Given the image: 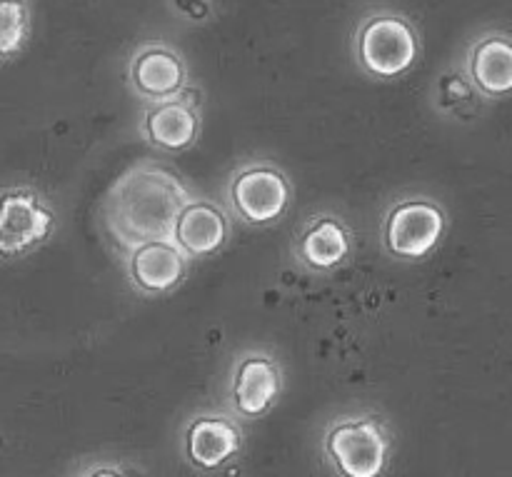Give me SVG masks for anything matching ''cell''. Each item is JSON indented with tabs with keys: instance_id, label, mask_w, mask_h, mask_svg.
<instances>
[{
	"instance_id": "52a82bcc",
	"label": "cell",
	"mask_w": 512,
	"mask_h": 477,
	"mask_svg": "<svg viewBox=\"0 0 512 477\" xmlns=\"http://www.w3.org/2000/svg\"><path fill=\"white\" fill-rule=\"evenodd\" d=\"M285 370L278 355L265 348H248L233 355L225 373L223 408L240 423H260L280 405Z\"/></svg>"
},
{
	"instance_id": "9a60e30c",
	"label": "cell",
	"mask_w": 512,
	"mask_h": 477,
	"mask_svg": "<svg viewBox=\"0 0 512 477\" xmlns=\"http://www.w3.org/2000/svg\"><path fill=\"white\" fill-rule=\"evenodd\" d=\"M480 95L468 83L460 68H448L438 75L433 85V110L440 118L455 120V123H468L478 115Z\"/></svg>"
},
{
	"instance_id": "6da1fadb",
	"label": "cell",
	"mask_w": 512,
	"mask_h": 477,
	"mask_svg": "<svg viewBox=\"0 0 512 477\" xmlns=\"http://www.w3.org/2000/svg\"><path fill=\"white\" fill-rule=\"evenodd\" d=\"M173 168L140 160L118 175L100 203V230L120 255L148 240H170L178 210L193 198Z\"/></svg>"
},
{
	"instance_id": "7a4b0ae2",
	"label": "cell",
	"mask_w": 512,
	"mask_h": 477,
	"mask_svg": "<svg viewBox=\"0 0 512 477\" xmlns=\"http://www.w3.org/2000/svg\"><path fill=\"white\" fill-rule=\"evenodd\" d=\"M318 450L333 477H385L393 468L395 430L380 410H343L323 425Z\"/></svg>"
},
{
	"instance_id": "5bb4252c",
	"label": "cell",
	"mask_w": 512,
	"mask_h": 477,
	"mask_svg": "<svg viewBox=\"0 0 512 477\" xmlns=\"http://www.w3.org/2000/svg\"><path fill=\"white\" fill-rule=\"evenodd\" d=\"M468 83L483 100H505L512 90V40L503 30H488L470 40L463 65Z\"/></svg>"
},
{
	"instance_id": "ba28073f",
	"label": "cell",
	"mask_w": 512,
	"mask_h": 477,
	"mask_svg": "<svg viewBox=\"0 0 512 477\" xmlns=\"http://www.w3.org/2000/svg\"><path fill=\"white\" fill-rule=\"evenodd\" d=\"M180 455L195 473L218 475L245 453V425L225 408H200L180 428Z\"/></svg>"
},
{
	"instance_id": "8fae6325",
	"label": "cell",
	"mask_w": 512,
	"mask_h": 477,
	"mask_svg": "<svg viewBox=\"0 0 512 477\" xmlns=\"http://www.w3.org/2000/svg\"><path fill=\"white\" fill-rule=\"evenodd\" d=\"M230 238H233V220L228 210L208 195H193L178 210L170 228V240L190 263L218 255L220 250L228 248Z\"/></svg>"
},
{
	"instance_id": "5b68a950",
	"label": "cell",
	"mask_w": 512,
	"mask_h": 477,
	"mask_svg": "<svg viewBox=\"0 0 512 477\" xmlns=\"http://www.w3.org/2000/svg\"><path fill=\"white\" fill-rule=\"evenodd\" d=\"M450 230L445 205L428 193H403L380 215V248L395 263H425Z\"/></svg>"
},
{
	"instance_id": "8992f818",
	"label": "cell",
	"mask_w": 512,
	"mask_h": 477,
	"mask_svg": "<svg viewBox=\"0 0 512 477\" xmlns=\"http://www.w3.org/2000/svg\"><path fill=\"white\" fill-rule=\"evenodd\" d=\"M60 228L53 200L33 183L0 188V263H18L38 253Z\"/></svg>"
},
{
	"instance_id": "9c48e42d",
	"label": "cell",
	"mask_w": 512,
	"mask_h": 477,
	"mask_svg": "<svg viewBox=\"0 0 512 477\" xmlns=\"http://www.w3.org/2000/svg\"><path fill=\"white\" fill-rule=\"evenodd\" d=\"M355 258V230L333 210L308 215L290 240V260L305 275L338 273Z\"/></svg>"
},
{
	"instance_id": "277c9868",
	"label": "cell",
	"mask_w": 512,
	"mask_h": 477,
	"mask_svg": "<svg viewBox=\"0 0 512 477\" xmlns=\"http://www.w3.org/2000/svg\"><path fill=\"white\" fill-rule=\"evenodd\" d=\"M295 185L270 158H248L230 170L223 188V208L230 220L253 230L273 228L288 218Z\"/></svg>"
},
{
	"instance_id": "30bf717a",
	"label": "cell",
	"mask_w": 512,
	"mask_h": 477,
	"mask_svg": "<svg viewBox=\"0 0 512 477\" xmlns=\"http://www.w3.org/2000/svg\"><path fill=\"white\" fill-rule=\"evenodd\" d=\"M200 133H203V100L193 85L175 98L145 103L140 110V140L160 153H185L198 143Z\"/></svg>"
},
{
	"instance_id": "2e32d148",
	"label": "cell",
	"mask_w": 512,
	"mask_h": 477,
	"mask_svg": "<svg viewBox=\"0 0 512 477\" xmlns=\"http://www.w3.org/2000/svg\"><path fill=\"white\" fill-rule=\"evenodd\" d=\"M33 35L30 0H0V63L18 58Z\"/></svg>"
},
{
	"instance_id": "7c38bea8",
	"label": "cell",
	"mask_w": 512,
	"mask_h": 477,
	"mask_svg": "<svg viewBox=\"0 0 512 477\" xmlns=\"http://www.w3.org/2000/svg\"><path fill=\"white\" fill-rule=\"evenodd\" d=\"M125 80L130 93L145 103L175 98L190 88V73L183 53L163 40L143 43L130 55Z\"/></svg>"
},
{
	"instance_id": "4fadbf2b",
	"label": "cell",
	"mask_w": 512,
	"mask_h": 477,
	"mask_svg": "<svg viewBox=\"0 0 512 477\" xmlns=\"http://www.w3.org/2000/svg\"><path fill=\"white\" fill-rule=\"evenodd\" d=\"M120 265L130 288L143 298H165L183 288L190 275V260L173 240H148L120 255Z\"/></svg>"
},
{
	"instance_id": "e0dca14e",
	"label": "cell",
	"mask_w": 512,
	"mask_h": 477,
	"mask_svg": "<svg viewBox=\"0 0 512 477\" xmlns=\"http://www.w3.org/2000/svg\"><path fill=\"white\" fill-rule=\"evenodd\" d=\"M70 477H138V473H135L133 465L125 463L123 458L93 455V458H85Z\"/></svg>"
},
{
	"instance_id": "ac0fdd59",
	"label": "cell",
	"mask_w": 512,
	"mask_h": 477,
	"mask_svg": "<svg viewBox=\"0 0 512 477\" xmlns=\"http://www.w3.org/2000/svg\"><path fill=\"white\" fill-rule=\"evenodd\" d=\"M170 3H173V8L178 10L183 18H188L190 23H203L210 15V10H213L210 0H170Z\"/></svg>"
},
{
	"instance_id": "3957f363",
	"label": "cell",
	"mask_w": 512,
	"mask_h": 477,
	"mask_svg": "<svg viewBox=\"0 0 512 477\" xmlns=\"http://www.w3.org/2000/svg\"><path fill=\"white\" fill-rule=\"evenodd\" d=\"M350 55L360 73L380 83H393L413 73L423 55L418 25L395 10L368 13L350 38Z\"/></svg>"
}]
</instances>
